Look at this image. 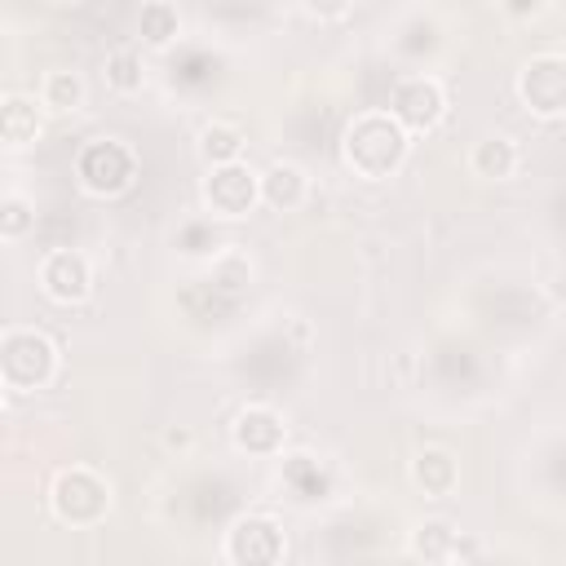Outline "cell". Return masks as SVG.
Returning <instances> with one entry per match:
<instances>
[{
    "instance_id": "obj_1",
    "label": "cell",
    "mask_w": 566,
    "mask_h": 566,
    "mask_svg": "<svg viewBox=\"0 0 566 566\" xmlns=\"http://www.w3.org/2000/svg\"><path fill=\"white\" fill-rule=\"evenodd\" d=\"M411 146V133L389 115V111H358L345 133H340V155L345 168L363 181H385L402 168Z\"/></svg>"
},
{
    "instance_id": "obj_2",
    "label": "cell",
    "mask_w": 566,
    "mask_h": 566,
    "mask_svg": "<svg viewBox=\"0 0 566 566\" xmlns=\"http://www.w3.org/2000/svg\"><path fill=\"white\" fill-rule=\"evenodd\" d=\"M0 376L13 394L44 389L57 376V345L35 327H9L0 336Z\"/></svg>"
},
{
    "instance_id": "obj_3",
    "label": "cell",
    "mask_w": 566,
    "mask_h": 566,
    "mask_svg": "<svg viewBox=\"0 0 566 566\" xmlns=\"http://www.w3.org/2000/svg\"><path fill=\"white\" fill-rule=\"evenodd\" d=\"M49 504H53V517L57 522H66V526H93L111 509V486H106L102 473H93L84 464H71V469H62L53 478Z\"/></svg>"
},
{
    "instance_id": "obj_4",
    "label": "cell",
    "mask_w": 566,
    "mask_h": 566,
    "mask_svg": "<svg viewBox=\"0 0 566 566\" xmlns=\"http://www.w3.org/2000/svg\"><path fill=\"white\" fill-rule=\"evenodd\" d=\"M221 553L230 566H283V553H287V539H283V526L265 513H243L226 526V539H221Z\"/></svg>"
},
{
    "instance_id": "obj_5",
    "label": "cell",
    "mask_w": 566,
    "mask_h": 566,
    "mask_svg": "<svg viewBox=\"0 0 566 566\" xmlns=\"http://www.w3.org/2000/svg\"><path fill=\"white\" fill-rule=\"evenodd\" d=\"M137 159L119 137H97L75 155V177L88 195H119L133 186Z\"/></svg>"
},
{
    "instance_id": "obj_6",
    "label": "cell",
    "mask_w": 566,
    "mask_h": 566,
    "mask_svg": "<svg viewBox=\"0 0 566 566\" xmlns=\"http://www.w3.org/2000/svg\"><path fill=\"white\" fill-rule=\"evenodd\" d=\"M517 102L539 119L566 115V53L526 57L517 71Z\"/></svg>"
},
{
    "instance_id": "obj_7",
    "label": "cell",
    "mask_w": 566,
    "mask_h": 566,
    "mask_svg": "<svg viewBox=\"0 0 566 566\" xmlns=\"http://www.w3.org/2000/svg\"><path fill=\"white\" fill-rule=\"evenodd\" d=\"M203 203H208L212 217H226V221L248 217L261 203V172H252L243 159L239 164L208 168V177H203Z\"/></svg>"
},
{
    "instance_id": "obj_8",
    "label": "cell",
    "mask_w": 566,
    "mask_h": 566,
    "mask_svg": "<svg viewBox=\"0 0 566 566\" xmlns=\"http://www.w3.org/2000/svg\"><path fill=\"white\" fill-rule=\"evenodd\" d=\"M407 133H429L447 115V88L433 75H407L394 84L389 106H385Z\"/></svg>"
},
{
    "instance_id": "obj_9",
    "label": "cell",
    "mask_w": 566,
    "mask_h": 566,
    "mask_svg": "<svg viewBox=\"0 0 566 566\" xmlns=\"http://www.w3.org/2000/svg\"><path fill=\"white\" fill-rule=\"evenodd\" d=\"M35 279H40V292L57 305H75L93 292V261L80 252V248H53L40 256L35 265Z\"/></svg>"
},
{
    "instance_id": "obj_10",
    "label": "cell",
    "mask_w": 566,
    "mask_h": 566,
    "mask_svg": "<svg viewBox=\"0 0 566 566\" xmlns=\"http://www.w3.org/2000/svg\"><path fill=\"white\" fill-rule=\"evenodd\" d=\"M287 438V424L274 407L265 402H248L239 416H234V447L248 451V455H279Z\"/></svg>"
},
{
    "instance_id": "obj_11",
    "label": "cell",
    "mask_w": 566,
    "mask_h": 566,
    "mask_svg": "<svg viewBox=\"0 0 566 566\" xmlns=\"http://www.w3.org/2000/svg\"><path fill=\"white\" fill-rule=\"evenodd\" d=\"M310 195V177L301 164L292 159H274L265 172H261V203L274 208V212H296Z\"/></svg>"
},
{
    "instance_id": "obj_12",
    "label": "cell",
    "mask_w": 566,
    "mask_h": 566,
    "mask_svg": "<svg viewBox=\"0 0 566 566\" xmlns=\"http://www.w3.org/2000/svg\"><path fill=\"white\" fill-rule=\"evenodd\" d=\"M517 164H522V155H517L513 137H504V133L482 137V142L469 150V168H473L478 177H486V181H509V177L517 172Z\"/></svg>"
},
{
    "instance_id": "obj_13",
    "label": "cell",
    "mask_w": 566,
    "mask_h": 566,
    "mask_svg": "<svg viewBox=\"0 0 566 566\" xmlns=\"http://www.w3.org/2000/svg\"><path fill=\"white\" fill-rule=\"evenodd\" d=\"M411 482H416L424 495H447V491L460 482V464H455L451 451L424 447V451L411 460Z\"/></svg>"
},
{
    "instance_id": "obj_14",
    "label": "cell",
    "mask_w": 566,
    "mask_h": 566,
    "mask_svg": "<svg viewBox=\"0 0 566 566\" xmlns=\"http://www.w3.org/2000/svg\"><path fill=\"white\" fill-rule=\"evenodd\" d=\"M35 133H40V97L9 93L0 102V137L9 146H27V142H35Z\"/></svg>"
},
{
    "instance_id": "obj_15",
    "label": "cell",
    "mask_w": 566,
    "mask_h": 566,
    "mask_svg": "<svg viewBox=\"0 0 566 566\" xmlns=\"http://www.w3.org/2000/svg\"><path fill=\"white\" fill-rule=\"evenodd\" d=\"M243 128L230 124V119H212L199 128V159L208 168H221V164H239L243 159Z\"/></svg>"
},
{
    "instance_id": "obj_16",
    "label": "cell",
    "mask_w": 566,
    "mask_h": 566,
    "mask_svg": "<svg viewBox=\"0 0 566 566\" xmlns=\"http://www.w3.org/2000/svg\"><path fill=\"white\" fill-rule=\"evenodd\" d=\"M84 97H88V84H84L80 71H71V66L44 71V80H40V106H44V111L66 115V111H80Z\"/></svg>"
},
{
    "instance_id": "obj_17",
    "label": "cell",
    "mask_w": 566,
    "mask_h": 566,
    "mask_svg": "<svg viewBox=\"0 0 566 566\" xmlns=\"http://www.w3.org/2000/svg\"><path fill=\"white\" fill-rule=\"evenodd\" d=\"M137 35H142L150 49L172 44V40L181 35V13H177V4H168V0L142 4V13H137Z\"/></svg>"
},
{
    "instance_id": "obj_18",
    "label": "cell",
    "mask_w": 566,
    "mask_h": 566,
    "mask_svg": "<svg viewBox=\"0 0 566 566\" xmlns=\"http://www.w3.org/2000/svg\"><path fill=\"white\" fill-rule=\"evenodd\" d=\"M106 80L119 93H137L142 88V53L137 49H115L106 57Z\"/></svg>"
},
{
    "instance_id": "obj_19",
    "label": "cell",
    "mask_w": 566,
    "mask_h": 566,
    "mask_svg": "<svg viewBox=\"0 0 566 566\" xmlns=\"http://www.w3.org/2000/svg\"><path fill=\"white\" fill-rule=\"evenodd\" d=\"M31 221H35L31 203H27V199H18V195H9V199H4V208H0V234H4V239H22Z\"/></svg>"
},
{
    "instance_id": "obj_20",
    "label": "cell",
    "mask_w": 566,
    "mask_h": 566,
    "mask_svg": "<svg viewBox=\"0 0 566 566\" xmlns=\"http://www.w3.org/2000/svg\"><path fill=\"white\" fill-rule=\"evenodd\" d=\"M447 544H451V526L447 522H424L420 535H416V553H429V557H438Z\"/></svg>"
}]
</instances>
